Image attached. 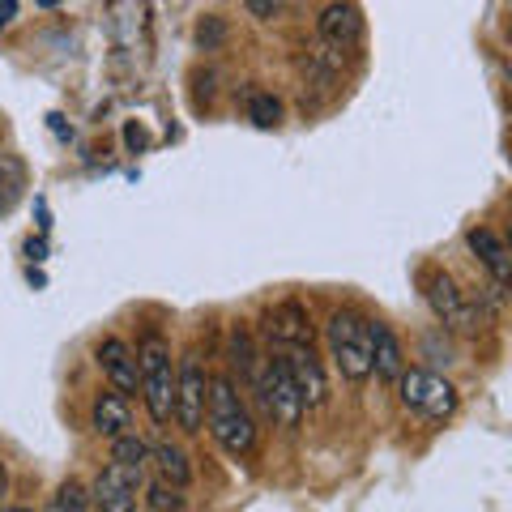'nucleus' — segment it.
Instances as JSON below:
<instances>
[{"instance_id":"1","label":"nucleus","mask_w":512,"mask_h":512,"mask_svg":"<svg viewBox=\"0 0 512 512\" xmlns=\"http://www.w3.org/2000/svg\"><path fill=\"white\" fill-rule=\"evenodd\" d=\"M205 427L218 440V448L235 461L252 457L256 448V419L231 376H210V402H205Z\"/></svg>"},{"instance_id":"2","label":"nucleus","mask_w":512,"mask_h":512,"mask_svg":"<svg viewBox=\"0 0 512 512\" xmlns=\"http://www.w3.org/2000/svg\"><path fill=\"white\" fill-rule=\"evenodd\" d=\"M137 380H141V397L154 423H171V402H175V359H171V342L158 329H146L137 342Z\"/></svg>"},{"instance_id":"3","label":"nucleus","mask_w":512,"mask_h":512,"mask_svg":"<svg viewBox=\"0 0 512 512\" xmlns=\"http://www.w3.org/2000/svg\"><path fill=\"white\" fill-rule=\"evenodd\" d=\"M325 342H329V359L333 367L350 380V384H363L372 376V320L338 308L329 312V325H325Z\"/></svg>"},{"instance_id":"4","label":"nucleus","mask_w":512,"mask_h":512,"mask_svg":"<svg viewBox=\"0 0 512 512\" xmlns=\"http://www.w3.org/2000/svg\"><path fill=\"white\" fill-rule=\"evenodd\" d=\"M397 397L410 414H419L427 423H444L457 414V389L440 372H427V367H406L397 376Z\"/></svg>"},{"instance_id":"5","label":"nucleus","mask_w":512,"mask_h":512,"mask_svg":"<svg viewBox=\"0 0 512 512\" xmlns=\"http://www.w3.org/2000/svg\"><path fill=\"white\" fill-rule=\"evenodd\" d=\"M205 402H210V372L197 350H184L175 363V402H171V419L184 436H197L205 427Z\"/></svg>"},{"instance_id":"6","label":"nucleus","mask_w":512,"mask_h":512,"mask_svg":"<svg viewBox=\"0 0 512 512\" xmlns=\"http://www.w3.org/2000/svg\"><path fill=\"white\" fill-rule=\"evenodd\" d=\"M252 393H256V402H261L265 419H274L282 431H295V427L303 423V402H299V389H295L291 372H286L282 355H269V359H265V367H261V372H256Z\"/></svg>"},{"instance_id":"7","label":"nucleus","mask_w":512,"mask_h":512,"mask_svg":"<svg viewBox=\"0 0 512 512\" xmlns=\"http://www.w3.org/2000/svg\"><path fill=\"white\" fill-rule=\"evenodd\" d=\"M423 295H427V308L431 316L440 320L448 333H478V312L470 308L466 291L457 286V278L448 274V269H427L423 274Z\"/></svg>"},{"instance_id":"8","label":"nucleus","mask_w":512,"mask_h":512,"mask_svg":"<svg viewBox=\"0 0 512 512\" xmlns=\"http://www.w3.org/2000/svg\"><path fill=\"white\" fill-rule=\"evenodd\" d=\"M141 487H146V470H128L107 461L99 470V478L90 483V508L99 512H137Z\"/></svg>"},{"instance_id":"9","label":"nucleus","mask_w":512,"mask_h":512,"mask_svg":"<svg viewBox=\"0 0 512 512\" xmlns=\"http://www.w3.org/2000/svg\"><path fill=\"white\" fill-rule=\"evenodd\" d=\"M261 333H265V342L274 346V355L295 350V346H312V316L299 299H282L274 308H265Z\"/></svg>"},{"instance_id":"10","label":"nucleus","mask_w":512,"mask_h":512,"mask_svg":"<svg viewBox=\"0 0 512 512\" xmlns=\"http://www.w3.org/2000/svg\"><path fill=\"white\" fill-rule=\"evenodd\" d=\"M282 363H286V372H291V380H295L303 410L325 406V397H329V376H325V363H320L316 350H312V346L282 350Z\"/></svg>"},{"instance_id":"11","label":"nucleus","mask_w":512,"mask_h":512,"mask_svg":"<svg viewBox=\"0 0 512 512\" xmlns=\"http://www.w3.org/2000/svg\"><path fill=\"white\" fill-rule=\"evenodd\" d=\"M94 363H99V372L107 376V384L116 389L120 397H133L141 393V380H137V355L133 346L124 338H103L94 346Z\"/></svg>"},{"instance_id":"12","label":"nucleus","mask_w":512,"mask_h":512,"mask_svg":"<svg viewBox=\"0 0 512 512\" xmlns=\"http://www.w3.org/2000/svg\"><path fill=\"white\" fill-rule=\"evenodd\" d=\"M90 427L99 431L103 440H120L133 431V406L128 397H120L116 389H99L90 397Z\"/></svg>"},{"instance_id":"13","label":"nucleus","mask_w":512,"mask_h":512,"mask_svg":"<svg viewBox=\"0 0 512 512\" xmlns=\"http://www.w3.org/2000/svg\"><path fill=\"white\" fill-rule=\"evenodd\" d=\"M316 30L325 43L346 52V47H355L363 39V9L359 5H325L316 18Z\"/></svg>"},{"instance_id":"14","label":"nucleus","mask_w":512,"mask_h":512,"mask_svg":"<svg viewBox=\"0 0 512 512\" xmlns=\"http://www.w3.org/2000/svg\"><path fill=\"white\" fill-rule=\"evenodd\" d=\"M466 244H470V252L478 256V265H483L487 274L495 278V286H508L512 261H508V244H504V239L495 235L491 227H474V231L466 235Z\"/></svg>"},{"instance_id":"15","label":"nucleus","mask_w":512,"mask_h":512,"mask_svg":"<svg viewBox=\"0 0 512 512\" xmlns=\"http://www.w3.org/2000/svg\"><path fill=\"white\" fill-rule=\"evenodd\" d=\"M372 372L389 384H397V376L406 372V350L397 342V333L380 320H372Z\"/></svg>"},{"instance_id":"16","label":"nucleus","mask_w":512,"mask_h":512,"mask_svg":"<svg viewBox=\"0 0 512 512\" xmlns=\"http://www.w3.org/2000/svg\"><path fill=\"white\" fill-rule=\"evenodd\" d=\"M227 359H231V380L239 376L252 389L256 384V372H261V355H256V338H252V329L248 325H231L227 333Z\"/></svg>"},{"instance_id":"17","label":"nucleus","mask_w":512,"mask_h":512,"mask_svg":"<svg viewBox=\"0 0 512 512\" xmlns=\"http://www.w3.org/2000/svg\"><path fill=\"white\" fill-rule=\"evenodd\" d=\"M150 466H154V478H163V483H171V487H188L192 483L188 453L180 444H171V440L150 444Z\"/></svg>"},{"instance_id":"18","label":"nucleus","mask_w":512,"mask_h":512,"mask_svg":"<svg viewBox=\"0 0 512 512\" xmlns=\"http://www.w3.org/2000/svg\"><path fill=\"white\" fill-rule=\"evenodd\" d=\"M26 192V163L13 154H0V210H13Z\"/></svg>"},{"instance_id":"19","label":"nucleus","mask_w":512,"mask_h":512,"mask_svg":"<svg viewBox=\"0 0 512 512\" xmlns=\"http://www.w3.org/2000/svg\"><path fill=\"white\" fill-rule=\"evenodd\" d=\"M141 500H146L150 512H184L188 508L184 487H171V483H163V478H150V483L141 487Z\"/></svg>"},{"instance_id":"20","label":"nucleus","mask_w":512,"mask_h":512,"mask_svg":"<svg viewBox=\"0 0 512 512\" xmlns=\"http://www.w3.org/2000/svg\"><path fill=\"white\" fill-rule=\"evenodd\" d=\"M111 461H116V466H128V470H146L150 466V440L137 436V431L111 440Z\"/></svg>"},{"instance_id":"21","label":"nucleus","mask_w":512,"mask_h":512,"mask_svg":"<svg viewBox=\"0 0 512 512\" xmlns=\"http://www.w3.org/2000/svg\"><path fill=\"white\" fill-rule=\"evenodd\" d=\"M47 512H90V487L82 478H64L56 495L47 500Z\"/></svg>"},{"instance_id":"22","label":"nucleus","mask_w":512,"mask_h":512,"mask_svg":"<svg viewBox=\"0 0 512 512\" xmlns=\"http://www.w3.org/2000/svg\"><path fill=\"white\" fill-rule=\"evenodd\" d=\"M248 120L256 128H274L282 120V99H278V94H269V90H256L248 99Z\"/></svg>"},{"instance_id":"23","label":"nucleus","mask_w":512,"mask_h":512,"mask_svg":"<svg viewBox=\"0 0 512 512\" xmlns=\"http://www.w3.org/2000/svg\"><path fill=\"white\" fill-rule=\"evenodd\" d=\"M222 39H227V22H222L218 13H210V18L197 26V47H201V52H214Z\"/></svg>"},{"instance_id":"24","label":"nucleus","mask_w":512,"mask_h":512,"mask_svg":"<svg viewBox=\"0 0 512 512\" xmlns=\"http://www.w3.org/2000/svg\"><path fill=\"white\" fill-rule=\"evenodd\" d=\"M244 9L252 13L256 22H269V18H278V13H282V5H265V0H248Z\"/></svg>"},{"instance_id":"25","label":"nucleus","mask_w":512,"mask_h":512,"mask_svg":"<svg viewBox=\"0 0 512 512\" xmlns=\"http://www.w3.org/2000/svg\"><path fill=\"white\" fill-rule=\"evenodd\" d=\"M5 495H9V461L0 457V504H5Z\"/></svg>"},{"instance_id":"26","label":"nucleus","mask_w":512,"mask_h":512,"mask_svg":"<svg viewBox=\"0 0 512 512\" xmlns=\"http://www.w3.org/2000/svg\"><path fill=\"white\" fill-rule=\"evenodd\" d=\"M13 13H18V5H13V0H5V5H0V26L13 22Z\"/></svg>"},{"instance_id":"27","label":"nucleus","mask_w":512,"mask_h":512,"mask_svg":"<svg viewBox=\"0 0 512 512\" xmlns=\"http://www.w3.org/2000/svg\"><path fill=\"white\" fill-rule=\"evenodd\" d=\"M0 512H35L30 504H0Z\"/></svg>"}]
</instances>
